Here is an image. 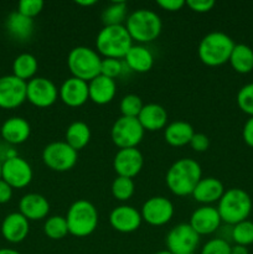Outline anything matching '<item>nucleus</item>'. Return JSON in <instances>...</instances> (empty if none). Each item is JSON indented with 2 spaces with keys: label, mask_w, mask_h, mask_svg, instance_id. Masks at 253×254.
I'll list each match as a JSON object with an SVG mask.
<instances>
[{
  "label": "nucleus",
  "mask_w": 253,
  "mask_h": 254,
  "mask_svg": "<svg viewBox=\"0 0 253 254\" xmlns=\"http://www.w3.org/2000/svg\"><path fill=\"white\" fill-rule=\"evenodd\" d=\"M144 166V156L136 148L119 149L113 159V169L118 176L133 179Z\"/></svg>",
  "instance_id": "15"
},
{
  "label": "nucleus",
  "mask_w": 253,
  "mask_h": 254,
  "mask_svg": "<svg viewBox=\"0 0 253 254\" xmlns=\"http://www.w3.org/2000/svg\"><path fill=\"white\" fill-rule=\"evenodd\" d=\"M98 211L87 200H77L69 206L66 215L69 235L77 238L91 236L98 226Z\"/></svg>",
  "instance_id": "6"
},
{
  "label": "nucleus",
  "mask_w": 253,
  "mask_h": 254,
  "mask_svg": "<svg viewBox=\"0 0 253 254\" xmlns=\"http://www.w3.org/2000/svg\"><path fill=\"white\" fill-rule=\"evenodd\" d=\"M34 171L31 165L21 156L16 155L2 161L1 179L12 189H24L31 184Z\"/></svg>",
  "instance_id": "11"
},
{
  "label": "nucleus",
  "mask_w": 253,
  "mask_h": 254,
  "mask_svg": "<svg viewBox=\"0 0 253 254\" xmlns=\"http://www.w3.org/2000/svg\"><path fill=\"white\" fill-rule=\"evenodd\" d=\"M59 98L69 108H78L89 99L88 82L69 77L59 88Z\"/></svg>",
  "instance_id": "16"
},
{
  "label": "nucleus",
  "mask_w": 253,
  "mask_h": 254,
  "mask_svg": "<svg viewBox=\"0 0 253 254\" xmlns=\"http://www.w3.org/2000/svg\"><path fill=\"white\" fill-rule=\"evenodd\" d=\"M174 212L175 208L173 202L164 196H153L148 198L143 203L140 211L143 221L155 227L170 222L171 218L174 217Z\"/></svg>",
  "instance_id": "13"
},
{
  "label": "nucleus",
  "mask_w": 253,
  "mask_h": 254,
  "mask_svg": "<svg viewBox=\"0 0 253 254\" xmlns=\"http://www.w3.org/2000/svg\"><path fill=\"white\" fill-rule=\"evenodd\" d=\"M143 107L144 104L140 97L136 96V94H126L122 98L121 104H119L122 116L129 117V118H138Z\"/></svg>",
  "instance_id": "35"
},
{
  "label": "nucleus",
  "mask_w": 253,
  "mask_h": 254,
  "mask_svg": "<svg viewBox=\"0 0 253 254\" xmlns=\"http://www.w3.org/2000/svg\"><path fill=\"white\" fill-rule=\"evenodd\" d=\"M39 69V62L37 59L31 54H20L15 57L12 62V74L17 78L22 79L25 82H29L30 79L35 78V74Z\"/></svg>",
  "instance_id": "30"
},
{
  "label": "nucleus",
  "mask_w": 253,
  "mask_h": 254,
  "mask_svg": "<svg viewBox=\"0 0 253 254\" xmlns=\"http://www.w3.org/2000/svg\"><path fill=\"white\" fill-rule=\"evenodd\" d=\"M0 134L2 140L9 145H19L30 138L31 127L29 122L22 117H10L2 123Z\"/></svg>",
  "instance_id": "19"
},
{
  "label": "nucleus",
  "mask_w": 253,
  "mask_h": 254,
  "mask_svg": "<svg viewBox=\"0 0 253 254\" xmlns=\"http://www.w3.org/2000/svg\"><path fill=\"white\" fill-rule=\"evenodd\" d=\"M30 232V221L20 212H11L2 220L1 235L10 243H20L26 240Z\"/></svg>",
  "instance_id": "21"
},
{
  "label": "nucleus",
  "mask_w": 253,
  "mask_h": 254,
  "mask_svg": "<svg viewBox=\"0 0 253 254\" xmlns=\"http://www.w3.org/2000/svg\"><path fill=\"white\" fill-rule=\"evenodd\" d=\"M128 6L124 1H113L102 12V22L104 26H114V25H123L126 20Z\"/></svg>",
  "instance_id": "31"
},
{
  "label": "nucleus",
  "mask_w": 253,
  "mask_h": 254,
  "mask_svg": "<svg viewBox=\"0 0 253 254\" xmlns=\"http://www.w3.org/2000/svg\"><path fill=\"white\" fill-rule=\"evenodd\" d=\"M111 191L116 200L121 201V202H126V201L130 200L131 196L134 195L135 184H134L133 179L117 176L113 183H112Z\"/></svg>",
  "instance_id": "33"
},
{
  "label": "nucleus",
  "mask_w": 253,
  "mask_h": 254,
  "mask_svg": "<svg viewBox=\"0 0 253 254\" xmlns=\"http://www.w3.org/2000/svg\"><path fill=\"white\" fill-rule=\"evenodd\" d=\"M44 233L54 241H60L68 235V226L66 217L62 216H51L45 221Z\"/></svg>",
  "instance_id": "32"
},
{
  "label": "nucleus",
  "mask_w": 253,
  "mask_h": 254,
  "mask_svg": "<svg viewBox=\"0 0 253 254\" xmlns=\"http://www.w3.org/2000/svg\"><path fill=\"white\" fill-rule=\"evenodd\" d=\"M231 254H250V252H248V248L245 247V246L236 245L231 247Z\"/></svg>",
  "instance_id": "45"
},
{
  "label": "nucleus",
  "mask_w": 253,
  "mask_h": 254,
  "mask_svg": "<svg viewBox=\"0 0 253 254\" xmlns=\"http://www.w3.org/2000/svg\"><path fill=\"white\" fill-rule=\"evenodd\" d=\"M154 254H173V253L169 252L168 250H165V251H159V252H156V253H154Z\"/></svg>",
  "instance_id": "48"
},
{
  "label": "nucleus",
  "mask_w": 253,
  "mask_h": 254,
  "mask_svg": "<svg viewBox=\"0 0 253 254\" xmlns=\"http://www.w3.org/2000/svg\"><path fill=\"white\" fill-rule=\"evenodd\" d=\"M189 145H190L191 149H192L193 151H196V153H203V151L207 150L208 146H210V139H208V136L206 135V134L195 133Z\"/></svg>",
  "instance_id": "40"
},
{
  "label": "nucleus",
  "mask_w": 253,
  "mask_h": 254,
  "mask_svg": "<svg viewBox=\"0 0 253 254\" xmlns=\"http://www.w3.org/2000/svg\"><path fill=\"white\" fill-rule=\"evenodd\" d=\"M141 222L143 218L140 211L129 205L118 206L113 208L109 215V223L112 228L121 233L135 232L140 227Z\"/></svg>",
  "instance_id": "17"
},
{
  "label": "nucleus",
  "mask_w": 253,
  "mask_h": 254,
  "mask_svg": "<svg viewBox=\"0 0 253 254\" xmlns=\"http://www.w3.org/2000/svg\"><path fill=\"white\" fill-rule=\"evenodd\" d=\"M242 136L245 143L251 148H253V117H250V119L243 126Z\"/></svg>",
  "instance_id": "44"
},
{
  "label": "nucleus",
  "mask_w": 253,
  "mask_h": 254,
  "mask_svg": "<svg viewBox=\"0 0 253 254\" xmlns=\"http://www.w3.org/2000/svg\"><path fill=\"white\" fill-rule=\"evenodd\" d=\"M0 254H21V253L17 252V251L15 250H11V248H1V250H0Z\"/></svg>",
  "instance_id": "47"
},
{
  "label": "nucleus",
  "mask_w": 253,
  "mask_h": 254,
  "mask_svg": "<svg viewBox=\"0 0 253 254\" xmlns=\"http://www.w3.org/2000/svg\"><path fill=\"white\" fill-rule=\"evenodd\" d=\"M91 136L92 133L88 124L81 121H76L67 127L66 134H64L66 140L64 141H66L71 148H73L74 150L78 151L88 145L89 140H91Z\"/></svg>",
  "instance_id": "28"
},
{
  "label": "nucleus",
  "mask_w": 253,
  "mask_h": 254,
  "mask_svg": "<svg viewBox=\"0 0 253 254\" xmlns=\"http://www.w3.org/2000/svg\"><path fill=\"white\" fill-rule=\"evenodd\" d=\"M145 130L138 118L119 117L111 129V138L114 145L119 149L136 148L141 143Z\"/></svg>",
  "instance_id": "9"
},
{
  "label": "nucleus",
  "mask_w": 253,
  "mask_h": 254,
  "mask_svg": "<svg viewBox=\"0 0 253 254\" xmlns=\"http://www.w3.org/2000/svg\"><path fill=\"white\" fill-rule=\"evenodd\" d=\"M44 1L42 0H21L17 4V10L24 16L34 19L44 9Z\"/></svg>",
  "instance_id": "38"
},
{
  "label": "nucleus",
  "mask_w": 253,
  "mask_h": 254,
  "mask_svg": "<svg viewBox=\"0 0 253 254\" xmlns=\"http://www.w3.org/2000/svg\"><path fill=\"white\" fill-rule=\"evenodd\" d=\"M231 237L235 241L236 245L247 246L253 245V222L250 220H245L237 223L231 230Z\"/></svg>",
  "instance_id": "34"
},
{
  "label": "nucleus",
  "mask_w": 253,
  "mask_h": 254,
  "mask_svg": "<svg viewBox=\"0 0 253 254\" xmlns=\"http://www.w3.org/2000/svg\"><path fill=\"white\" fill-rule=\"evenodd\" d=\"M235 45L233 40L225 32H208L198 44V59L208 67L222 66L230 61Z\"/></svg>",
  "instance_id": "3"
},
{
  "label": "nucleus",
  "mask_w": 253,
  "mask_h": 254,
  "mask_svg": "<svg viewBox=\"0 0 253 254\" xmlns=\"http://www.w3.org/2000/svg\"><path fill=\"white\" fill-rule=\"evenodd\" d=\"M195 130L190 123L184 121H176L168 124L164 129V138L165 141L171 146L180 148L190 144Z\"/></svg>",
  "instance_id": "27"
},
{
  "label": "nucleus",
  "mask_w": 253,
  "mask_h": 254,
  "mask_svg": "<svg viewBox=\"0 0 253 254\" xmlns=\"http://www.w3.org/2000/svg\"><path fill=\"white\" fill-rule=\"evenodd\" d=\"M225 191L223 184L218 179L208 176L198 181L192 192V197L202 205L211 206V203L218 202L221 200Z\"/></svg>",
  "instance_id": "23"
},
{
  "label": "nucleus",
  "mask_w": 253,
  "mask_h": 254,
  "mask_svg": "<svg viewBox=\"0 0 253 254\" xmlns=\"http://www.w3.org/2000/svg\"><path fill=\"white\" fill-rule=\"evenodd\" d=\"M139 123L144 130L158 131L165 129L168 123V112L163 106L156 103L144 104L138 116Z\"/></svg>",
  "instance_id": "25"
},
{
  "label": "nucleus",
  "mask_w": 253,
  "mask_h": 254,
  "mask_svg": "<svg viewBox=\"0 0 253 254\" xmlns=\"http://www.w3.org/2000/svg\"><path fill=\"white\" fill-rule=\"evenodd\" d=\"M156 4H158L163 10L175 12L183 9L186 5V1H184V0H159Z\"/></svg>",
  "instance_id": "42"
},
{
  "label": "nucleus",
  "mask_w": 253,
  "mask_h": 254,
  "mask_svg": "<svg viewBox=\"0 0 253 254\" xmlns=\"http://www.w3.org/2000/svg\"><path fill=\"white\" fill-rule=\"evenodd\" d=\"M102 59L96 50L87 46H76L67 56V67L72 77L89 82L101 74Z\"/></svg>",
  "instance_id": "7"
},
{
  "label": "nucleus",
  "mask_w": 253,
  "mask_h": 254,
  "mask_svg": "<svg viewBox=\"0 0 253 254\" xmlns=\"http://www.w3.org/2000/svg\"><path fill=\"white\" fill-rule=\"evenodd\" d=\"M5 29L11 39L19 42H26L34 34V19L24 16L19 11H12L5 20Z\"/></svg>",
  "instance_id": "24"
},
{
  "label": "nucleus",
  "mask_w": 253,
  "mask_h": 254,
  "mask_svg": "<svg viewBox=\"0 0 253 254\" xmlns=\"http://www.w3.org/2000/svg\"><path fill=\"white\" fill-rule=\"evenodd\" d=\"M126 27L131 40L143 45L154 41L160 36L163 22L160 16L153 10L139 9L128 15Z\"/></svg>",
  "instance_id": "4"
},
{
  "label": "nucleus",
  "mask_w": 253,
  "mask_h": 254,
  "mask_svg": "<svg viewBox=\"0 0 253 254\" xmlns=\"http://www.w3.org/2000/svg\"><path fill=\"white\" fill-rule=\"evenodd\" d=\"M12 190H14V189H12L9 184L5 183L2 179H0V205L7 203L11 200Z\"/></svg>",
  "instance_id": "43"
},
{
  "label": "nucleus",
  "mask_w": 253,
  "mask_h": 254,
  "mask_svg": "<svg viewBox=\"0 0 253 254\" xmlns=\"http://www.w3.org/2000/svg\"><path fill=\"white\" fill-rule=\"evenodd\" d=\"M77 5H81V6H93V5L97 4L96 0H77Z\"/></svg>",
  "instance_id": "46"
},
{
  "label": "nucleus",
  "mask_w": 253,
  "mask_h": 254,
  "mask_svg": "<svg viewBox=\"0 0 253 254\" xmlns=\"http://www.w3.org/2000/svg\"><path fill=\"white\" fill-rule=\"evenodd\" d=\"M42 161L50 170L64 173L74 168L78 161V151L66 141H52L42 150Z\"/></svg>",
  "instance_id": "8"
},
{
  "label": "nucleus",
  "mask_w": 253,
  "mask_h": 254,
  "mask_svg": "<svg viewBox=\"0 0 253 254\" xmlns=\"http://www.w3.org/2000/svg\"><path fill=\"white\" fill-rule=\"evenodd\" d=\"M228 62L238 73H250L253 71V50L245 44L235 45Z\"/></svg>",
  "instance_id": "29"
},
{
  "label": "nucleus",
  "mask_w": 253,
  "mask_h": 254,
  "mask_svg": "<svg viewBox=\"0 0 253 254\" xmlns=\"http://www.w3.org/2000/svg\"><path fill=\"white\" fill-rule=\"evenodd\" d=\"M200 243V236L189 223H180L171 228L165 237V245L173 254L195 253Z\"/></svg>",
  "instance_id": "10"
},
{
  "label": "nucleus",
  "mask_w": 253,
  "mask_h": 254,
  "mask_svg": "<svg viewBox=\"0 0 253 254\" xmlns=\"http://www.w3.org/2000/svg\"><path fill=\"white\" fill-rule=\"evenodd\" d=\"M19 212L29 221H41L50 213V203L40 193H26L19 201Z\"/></svg>",
  "instance_id": "20"
},
{
  "label": "nucleus",
  "mask_w": 253,
  "mask_h": 254,
  "mask_svg": "<svg viewBox=\"0 0 253 254\" xmlns=\"http://www.w3.org/2000/svg\"><path fill=\"white\" fill-rule=\"evenodd\" d=\"M131 46L133 40L126 25L103 26L97 34V52L104 56V59H124Z\"/></svg>",
  "instance_id": "2"
},
{
  "label": "nucleus",
  "mask_w": 253,
  "mask_h": 254,
  "mask_svg": "<svg viewBox=\"0 0 253 254\" xmlns=\"http://www.w3.org/2000/svg\"><path fill=\"white\" fill-rule=\"evenodd\" d=\"M217 211L221 221L227 225H237L247 220L252 211V198L245 190L238 188L228 189L218 201Z\"/></svg>",
  "instance_id": "5"
},
{
  "label": "nucleus",
  "mask_w": 253,
  "mask_h": 254,
  "mask_svg": "<svg viewBox=\"0 0 253 254\" xmlns=\"http://www.w3.org/2000/svg\"><path fill=\"white\" fill-rule=\"evenodd\" d=\"M186 6L190 7L192 11L203 14V12H208L213 9L215 1L213 0H188Z\"/></svg>",
  "instance_id": "41"
},
{
  "label": "nucleus",
  "mask_w": 253,
  "mask_h": 254,
  "mask_svg": "<svg viewBox=\"0 0 253 254\" xmlns=\"http://www.w3.org/2000/svg\"><path fill=\"white\" fill-rule=\"evenodd\" d=\"M221 217L217 208L213 206H201L196 208L190 217L189 225L198 236L211 235L216 232L221 225Z\"/></svg>",
  "instance_id": "18"
},
{
  "label": "nucleus",
  "mask_w": 253,
  "mask_h": 254,
  "mask_svg": "<svg viewBox=\"0 0 253 254\" xmlns=\"http://www.w3.org/2000/svg\"><path fill=\"white\" fill-rule=\"evenodd\" d=\"M89 101L98 106L111 103L117 94V83L114 79L99 74L88 82Z\"/></svg>",
  "instance_id": "22"
},
{
  "label": "nucleus",
  "mask_w": 253,
  "mask_h": 254,
  "mask_svg": "<svg viewBox=\"0 0 253 254\" xmlns=\"http://www.w3.org/2000/svg\"><path fill=\"white\" fill-rule=\"evenodd\" d=\"M201 254H231V246L223 238H213L205 243Z\"/></svg>",
  "instance_id": "39"
},
{
  "label": "nucleus",
  "mask_w": 253,
  "mask_h": 254,
  "mask_svg": "<svg viewBox=\"0 0 253 254\" xmlns=\"http://www.w3.org/2000/svg\"><path fill=\"white\" fill-rule=\"evenodd\" d=\"M123 61L130 71L136 73H146L154 66L153 54L144 45H133Z\"/></svg>",
  "instance_id": "26"
},
{
  "label": "nucleus",
  "mask_w": 253,
  "mask_h": 254,
  "mask_svg": "<svg viewBox=\"0 0 253 254\" xmlns=\"http://www.w3.org/2000/svg\"><path fill=\"white\" fill-rule=\"evenodd\" d=\"M202 179L200 164L190 158H181L166 171L165 183L175 196L192 195L196 185Z\"/></svg>",
  "instance_id": "1"
},
{
  "label": "nucleus",
  "mask_w": 253,
  "mask_h": 254,
  "mask_svg": "<svg viewBox=\"0 0 253 254\" xmlns=\"http://www.w3.org/2000/svg\"><path fill=\"white\" fill-rule=\"evenodd\" d=\"M59 98L56 84L45 77H35L26 84V101L37 108H49Z\"/></svg>",
  "instance_id": "12"
},
{
  "label": "nucleus",
  "mask_w": 253,
  "mask_h": 254,
  "mask_svg": "<svg viewBox=\"0 0 253 254\" xmlns=\"http://www.w3.org/2000/svg\"><path fill=\"white\" fill-rule=\"evenodd\" d=\"M237 106L243 113L253 117V82L247 83L238 91L237 93Z\"/></svg>",
  "instance_id": "36"
},
{
  "label": "nucleus",
  "mask_w": 253,
  "mask_h": 254,
  "mask_svg": "<svg viewBox=\"0 0 253 254\" xmlns=\"http://www.w3.org/2000/svg\"><path fill=\"white\" fill-rule=\"evenodd\" d=\"M124 72V61L117 59H102L101 74L116 81Z\"/></svg>",
  "instance_id": "37"
},
{
  "label": "nucleus",
  "mask_w": 253,
  "mask_h": 254,
  "mask_svg": "<svg viewBox=\"0 0 253 254\" xmlns=\"http://www.w3.org/2000/svg\"><path fill=\"white\" fill-rule=\"evenodd\" d=\"M1 169H2V161L0 160V179H1Z\"/></svg>",
  "instance_id": "49"
},
{
  "label": "nucleus",
  "mask_w": 253,
  "mask_h": 254,
  "mask_svg": "<svg viewBox=\"0 0 253 254\" xmlns=\"http://www.w3.org/2000/svg\"><path fill=\"white\" fill-rule=\"evenodd\" d=\"M27 82L14 74L0 77V108L15 109L26 101Z\"/></svg>",
  "instance_id": "14"
},
{
  "label": "nucleus",
  "mask_w": 253,
  "mask_h": 254,
  "mask_svg": "<svg viewBox=\"0 0 253 254\" xmlns=\"http://www.w3.org/2000/svg\"><path fill=\"white\" fill-rule=\"evenodd\" d=\"M189 254H196V253H189Z\"/></svg>",
  "instance_id": "50"
}]
</instances>
